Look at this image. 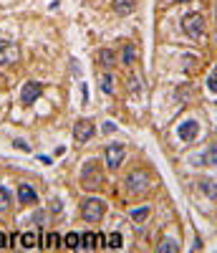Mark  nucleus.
Wrapping results in <instances>:
<instances>
[{
	"label": "nucleus",
	"instance_id": "f257e3e1",
	"mask_svg": "<svg viewBox=\"0 0 217 253\" xmlns=\"http://www.w3.org/2000/svg\"><path fill=\"white\" fill-rule=\"evenodd\" d=\"M81 185L86 190H99L104 185V175H101V167L96 165V160H89L81 170Z\"/></svg>",
	"mask_w": 217,
	"mask_h": 253
},
{
	"label": "nucleus",
	"instance_id": "f03ea898",
	"mask_svg": "<svg viewBox=\"0 0 217 253\" xmlns=\"http://www.w3.org/2000/svg\"><path fill=\"white\" fill-rule=\"evenodd\" d=\"M104 213H106V205H104L99 198H89V200H83V205H81V218H83L86 223L101 220Z\"/></svg>",
	"mask_w": 217,
	"mask_h": 253
},
{
	"label": "nucleus",
	"instance_id": "7ed1b4c3",
	"mask_svg": "<svg viewBox=\"0 0 217 253\" xmlns=\"http://www.w3.org/2000/svg\"><path fill=\"white\" fill-rule=\"evenodd\" d=\"M184 33H187L189 38H194V41H200V38L205 36V18H202L200 13H189V15L184 18Z\"/></svg>",
	"mask_w": 217,
	"mask_h": 253
},
{
	"label": "nucleus",
	"instance_id": "20e7f679",
	"mask_svg": "<svg viewBox=\"0 0 217 253\" xmlns=\"http://www.w3.org/2000/svg\"><path fill=\"white\" fill-rule=\"evenodd\" d=\"M106 165H108V170H119V165H121V160H124V144H116V142H111V144H106Z\"/></svg>",
	"mask_w": 217,
	"mask_h": 253
},
{
	"label": "nucleus",
	"instance_id": "39448f33",
	"mask_svg": "<svg viewBox=\"0 0 217 253\" xmlns=\"http://www.w3.org/2000/svg\"><path fill=\"white\" fill-rule=\"evenodd\" d=\"M94 122L91 119H78L76 122V126H73V139L76 142H89L91 137H94Z\"/></svg>",
	"mask_w": 217,
	"mask_h": 253
},
{
	"label": "nucleus",
	"instance_id": "423d86ee",
	"mask_svg": "<svg viewBox=\"0 0 217 253\" xmlns=\"http://www.w3.org/2000/svg\"><path fill=\"white\" fill-rule=\"evenodd\" d=\"M40 91H43V89H40V84H38V81H26V84H23V89H20V101H23L26 107H31V104L40 96Z\"/></svg>",
	"mask_w": 217,
	"mask_h": 253
},
{
	"label": "nucleus",
	"instance_id": "0eeeda50",
	"mask_svg": "<svg viewBox=\"0 0 217 253\" xmlns=\"http://www.w3.org/2000/svg\"><path fill=\"white\" fill-rule=\"evenodd\" d=\"M18 56H20V51L13 41H0V63H15Z\"/></svg>",
	"mask_w": 217,
	"mask_h": 253
},
{
	"label": "nucleus",
	"instance_id": "6e6552de",
	"mask_svg": "<svg viewBox=\"0 0 217 253\" xmlns=\"http://www.w3.org/2000/svg\"><path fill=\"white\" fill-rule=\"evenodd\" d=\"M126 182H129V190H132V193H142V190L146 187V175L142 170H134L126 177Z\"/></svg>",
	"mask_w": 217,
	"mask_h": 253
},
{
	"label": "nucleus",
	"instance_id": "1a4fd4ad",
	"mask_svg": "<svg viewBox=\"0 0 217 253\" xmlns=\"http://www.w3.org/2000/svg\"><path fill=\"white\" fill-rule=\"evenodd\" d=\"M197 132H200V124L194 122V119L182 122V126H180V137H182V142H192L194 137H197Z\"/></svg>",
	"mask_w": 217,
	"mask_h": 253
},
{
	"label": "nucleus",
	"instance_id": "9d476101",
	"mask_svg": "<svg viewBox=\"0 0 217 253\" xmlns=\"http://www.w3.org/2000/svg\"><path fill=\"white\" fill-rule=\"evenodd\" d=\"M18 200L26 203V205H33V203H38V195H36V190L31 185H20L18 187Z\"/></svg>",
	"mask_w": 217,
	"mask_h": 253
},
{
	"label": "nucleus",
	"instance_id": "9b49d317",
	"mask_svg": "<svg viewBox=\"0 0 217 253\" xmlns=\"http://www.w3.org/2000/svg\"><path fill=\"white\" fill-rule=\"evenodd\" d=\"M81 248L83 251H96L99 248V236L91 233V230H86V233L81 236Z\"/></svg>",
	"mask_w": 217,
	"mask_h": 253
},
{
	"label": "nucleus",
	"instance_id": "f8f14e48",
	"mask_svg": "<svg viewBox=\"0 0 217 253\" xmlns=\"http://www.w3.org/2000/svg\"><path fill=\"white\" fill-rule=\"evenodd\" d=\"M114 10L119 15H129L134 10V0H114Z\"/></svg>",
	"mask_w": 217,
	"mask_h": 253
},
{
	"label": "nucleus",
	"instance_id": "ddd939ff",
	"mask_svg": "<svg viewBox=\"0 0 217 253\" xmlns=\"http://www.w3.org/2000/svg\"><path fill=\"white\" fill-rule=\"evenodd\" d=\"M99 61L108 69V66H114V63H116V53H114L111 48H101V51H99Z\"/></svg>",
	"mask_w": 217,
	"mask_h": 253
},
{
	"label": "nucleus",
	"instance_id": "4468645a",
	"mask_svg": "<svg viewBox=\"0 0 217 253\" xmlns=\"http://www.w3.org/2000/svg\"><path fill=\"white\" fill-rule=\"evenodd\" d=\"M8 208H10V195L5 187H0V213H8Z\"/></svg>",
	"mask_w": 217,
	"mask_h": 253
},
{
	"label": "nucleus",
	"instance_id": "2eb2a0df",
	"mask_svg": "<svg viewBox=\"0 0 217 253\" xmlns=\"http://www.w3.org/2000/svg\"><path fill=\"white\" fill-rule=\"evenodd\" d=\"M146 215H149V208L144 205V208H137V210H132V220L134 223H142V220H146Z\"/></svg>",
	"mask_w": 217,
	"mask_h": 253
},
{
	"label": "nucleus",
	"instance_id": "dca6fc26",
	"mask_svg": "<svg viewBox=\"0 0 217 253\" xmlns=\"http://www.w3.org/2000/svg\"><path fill=\"white\" fill-rule=\"evenodd\" d=\"M20 243H23V248H36V246H38V236H36V233H23Z\"/></svg>",
	"mask_w": 217,
	"mask_h": 253
},
{
	"label": "nucleus",
	"instance_id": "f3484780",
	"mask_svg": "<svg viewBox=\"0 0 217 253\" xmlns=\"http://www.w3.org/2000/svg\"><path fill=\"white\" fill-rule=\"evenodd\" d=\"M121 243H124V241H121V233H111V236L106 238V246H108V248H114V251H119Z\"/></svg>",
	"mask_w": 217,
	"mask_h": 253
},
{
	"label": "nucleus",
	"instance_id": "a211bd4d",
	"mask_svg": "<svg viewBox=\"0 0 217 253\" xmlns=\"http://www.w3.org/2000/svg\"><path fill=\"white\" fill-rule=\"evenodd\" d=\"M58 246H61V236H58V233H48V236H46V248L53 251V248H58Z\"/></svg>",
	"mask_w": 217,
	"mask_h": 253
},
{
	"label": "nucleus",
	"instance_id": "6ab92c4d",
	"mask_svg": "<svg viewBox=\"0 0 217 253\" xmlns=\"http://www.w3.org/2000/svg\"><path fill=\"white\" fill-rule=\"evenodd\" d=\"M78 246H81V236H78V233H69V236H66V248L76 251Z\"/></svg>",
	"mask_w": 217,
	"mask_h": 253
},
{
	"label": "nucleus",
	"instance_id": "aec40b11",
	"mask_svg": "<svg viewBox=\"0 0 217 253\" xmlns=\"http://www.w3.org/2000/svg\"><path fill=\"white\" fill-rule=\"evenodd\" d=\"M121 61H124V63H132V61H134V46H132V43H126V46H124Z\"/></svg>",
	"mask_w": 217,
	"mask_h": 253
},
{
	"label": "nucleus",
	"instance_id": "412c9836",
	"mask_svg": "<svg viewBox=\"0 0 217 253\" xmlns=\"http://www.w3.org/2000/svg\"><path fill=\"white\" fill-rule=\"evenodd\" d=\"M111 81H114V79L108 76V74H104V76H101V89H104L106 94H111V91H114V84H111Z\"/></svg>",
	"mask_w": 217,
	"mask_h": 253
},
{
	"label": "nucleus",
	"instance_id": "4be33fe9",
	"mask_svg": "<svg viewBox=\"0 0 217 253\" xmlns=\"http://www.w3.org/2000/svg\"><path fill=\"white\" fill-rule=\"evenodd\" d=\"M159 251H167V253H177V251H180V246H177L175 241H164V243H159Z\"/></svg>",
	"mask_w": 217,
	"mask_h": 253
},
{
	"label": "nucleus",
	"instance_id": "5701e85b",
	"mask_svg": "<svg viewBox=\"0 0 217 253\" xmlns=\"http://www.w3.org/2000/svg\"><path fill=\"white\" fill-rule=\"evenodd\" d=\"M205 187H207L210 198H215V180H205Z\"/></svg>",
	"mask_w": 217,
	"mask_h": 253
},
{
	"label": "nucleus",
	"instance_id": "b1692460",
	"mask_svg": "<svg viewBox=\"0 0 217 253\" xmlns=\"http://www.w3.org/2000/svg\"><path fill=\"white\" fill-rule=\"evenodd\" d=\"M207 165H215V144L207 150Z\"/></svg>",
	"mask_w": 217,
	"mask_h": 253
},
{
	"label": "nucleus",
	"instance_id": "393cba45",
	"mask_svg": "<svg viewBox=\"0 0 217 253\" xmlns=\"http://www.w3.org/2000/svg\"><path fill=\"white\" fill-rule=\"evenodd\" d=\"M207 86H210V89H212V91H215V89H217V79H215V74H212V76H210V79H207Z\"/></svg>",
	"mask_w": 217,
	"mask_h": 253
},
{
	"label": "nucleus",
	"instance_id": "a878e982",
	"mask_svg": "<svg viewBox=\"0 0 217 253\" xmlns=\"http://www.w3.org/2000/svg\"><path fill=\"white\" fill-rule=\"evenodd\" d=\"M8 246V236L3 233V230H0V248H5Z\"/></svg>",
	"mask_w": 217,
	"mask_h": 253
},
{
	"label": "nucleus",
	"instance_id": "bb28decb",
	"mask_svg": "<svg viewBox=\"0 0 217 253\" xmlns=\"http://www.w3.org/2000/svg\"><path fill=\"white\" fill-rule=\"evenodd\" d=\"M182 3H184V0H182Z\"/></svg>",
	"mask_w": 217,
	"mask_h": 253
}]
</instances>
